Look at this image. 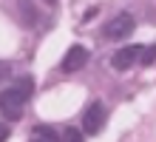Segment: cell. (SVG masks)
<instances>
[{
	"label": "cell",
	"mask_w": 156,
	"mask_h": 142,
	"mask_svg": "<svg viewBox=\"0 0 156 142\" xmlns=\"http://www.w3.org/2000/svg\"><path fill=\"white\" fill-rule=\"evenodd\" d=\"M45 3H54V0H45Z\"/></svg>",
	"instance_id": "cell-11"
},
{
	"label": "cell",
	"mask_w": 156,
	"mask_h": 142,
	"mask_svg": "<svg viewBox=\"0 0 156 142\" xmlns=\"http://www.w3.org/2000/svg\"><path fill=\"white\" fill-rule=\"evenodd\" d=\"M29 97H31V80L23 77L20 82H14L12 88H3V91H0V114H3L9 122L20 119Z\"/></svg>",
	"instance_id": "cell-1"
},
{
	"label": "cell",
	"mask_w": 156,
	"mask_h": 142,
	"mask_svg": "<svg viewBox=\"0 0 156 142\" xmlns=\"http://www.w3.org/2000/svg\"><path fill=\"white\" fill-rule=\"evenodd\" d=\"M133 17L128 14V12H122V14H116V17H111V20L105 23V28H102V34L108 37V40H125V37H131L133 34Z\"/></svg>",
	"instance_id": "cell-2"
},
{
	"label": "cell",
	"mask_w": 156,
	"mask_h": 142,
	"mask_svg": "<svg viewBox=\"0 0 156 142\" xmlns=\"http://www.w3.org/2000/svg\"><path fill=\"white\" fill-rule=\"evenodd\" d=\"M9 137H12V131H9V125H6V122H0V142H6Z\"/></svg>",
	"instance_id": "cell-9"
},
{
	"label": "cell",
	"mask_w": 156,
	"mask_h": 142,
	"mask_svg": "<svg viewBox=\"0 0 156 142\" xmlns=\"http://www.w3.org/2000/svg\"><path fill=\"white\" fill-rule=\"evenodd\" d=\"M105 119H108V108H105L99 100L91 102V105L85 108V114H82V131L94 137V134H99V131H102Z\"/></svg>",
	"instance_id": "cell-3"
},
{
	"label": "cell",
	"mask_w": 156,
	"mask_h": 142,
	"mask_svg": "<svg viewBox=\"0 0 156 142\" xmlns=\"http://www.w3.org/2000/svg\"><path fill=\"white\" fill-rule=\"evenodd\" d=\"M82 134H85V131H77V128H62L60 142H82Z\"/></svg>",
	"instance_id": "cell-7"
},
{
	"label": "cell",
	"mask_w": 156,
	"mask_h": 142,
	"mask_svg": "<svg viewBox=\"0 0 156 142\" xmlns=\"http://www.w3.org/2000/svg\"><path fill=\"white\" fill-rule=\"evenodd\" d=\"M142 51H145V49H142V46H136V43H133V46H125V49H119V51L111 57V65H114L116 71H128L133 63L142 60Z\"/></svg>",
	"instance_id": "cell-4"
},
{
	"label": "cell",
	"mask_w": 156,
	"mask_h": 142,
	"mask_svg": "<svg viewBox=\"0 0 156 142\" xmlns=\"http://www.w3.org/2000/svg\"><path fill=\"white\" fill-rule=\"evenodd\" d=\"M9 71H12V68H9V63H0V80H6Z\"/></svg>",
	"instance_id": "cell-10"
},
{
	"label": "cell",
	"mask_w": 156,
	"mask_h": 142,
	"mask_svg": "<svg viewBox=\"0 0 156 142\" xmlns=\"http://www.w3.org/2000/svg\"><path fill=\"white\" fill-rule=\"evenodd\" d=\"M88 57H91V54H88L85 46H71V49L66 51V57H62L60 68H62V71H68V74H71V71H80L82 65L88 63Z\"/></svg>",
	"instance_id": "cell-5"
},
{
	"label": "cell",
	"mask_w": 156,
	"mask_h": 142,
	"mask_svg": "<svg viewBox=\"0 0 156 142\" xmlns=\"http://www.w3.org/2000/svg\"><path fill=\"white\" fill-rule=\"evenodd\" d=\"M139 63H142V65H153V63H156V43L148 46V49L142 51V60H139Z\"/></svg>",
	"instance_id": "cell-8"
},
{
	"label": "cell",
	"mask_w": 156,
	"mask_h": 142,
	"mask_svg": "<svg viewBox=\"0 0 156 142\" xmlns=\"http://www.w3.org/2000/svg\"><path fill=\"white\" fill-rule=\"evenodd\" d=\"M17 6H20V12H23V23L26 26H34V23H37V9L31 6V0H20Z\"/></svg>",
	"instance_id": "cell-6"
}]
</instances>
